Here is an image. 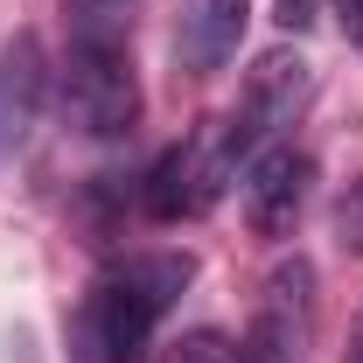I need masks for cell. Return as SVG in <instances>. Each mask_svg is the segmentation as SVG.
<instances>
[{
    "label": "cell",
    "instance_id": "12",
    "mask_svg": "<svg viewBox=\"0 0 363 363\" xmlns=\"http://www.w3.org/2000/svg\"><path fill=\"white\" fill-rule=\"evenodd\" d=\"M335 14H342V35L363 49V0H335Z\"/></svg>",
    "mask_w": 363,
    "mask_h": 363
},
{
    "label": "cell",
    "instance_id": "6",
    "mask_svg": "<svg viewBox=\"0 0 363 363\" xmlns=\"http://www.w3.org/2000/svg\"><path fill=\"white\" fill-rule=\"evenodd\" d=\"M308 189H315V154H301L294 140H279L266 154L245 161V182H238V203H245V224L259 238H286L308 210Z\"/></svg>",
    "mask_w": 363,
    "mask_h": 363
},
{
    "label": "cell",
    "instance_id": "7",
    "mask_svg": "<svg viewBox=\"0 0 363 363\" xmlns=\"http://www.w3.org/2000/svg\"><path fill=\"white\" fill-rule=\"evenodd\" d=\"M43 98H49V63L35 35H14L0 43V168L28 147L35 119H43Z\"/></svg>",
    "mask_w": 363,
    "mask_h": 363
},
{
    "label": "cell",
    "instance_id": "10",
    "mask_svg": "<svg viewBox=\"0 0 363 363\" xmlns=\"http://www.w3.org/2000/svg\"><path fill=\"white\" fill-rule=\"evenodd\" d=\"M161 363H238V342L224 328H189V335H175L161 350Z\"/></svg>",
    "mask_w": 363,
    "mask_h": 363
},
{
    "label": "cell",
    "instance_id": "1",
    "mask_svg": "<svg viewBox=\"0 0 363 363\" xmlns=\"http://www.w3.org/2000/svg\"><path fill=\"white\" fill-rule=\"evenodd\" d=\"M189 279H196V259L189 252H140L126 266H112L84 294V315H77V350H84V363H140L147 335L161 328V315L182 301Z\"/></svg>",
    "mask_w": 363,
    "mask_h": 363
},
{
    "label": "cell",
    "instance_id": "2",
    "mask_svg": "<svg viewBox=\"0 0 363 363\" xmlns=\"http://www.w3.org/2000/svg\"><path fill=\"white\" fill-rule=\"evenodd\" d=\"M56 98L63 119L84 140H119L140 126V70L126 43H70L63 70H56Z\"/></svg>",
    "mask_w": 363,
    "mask_h": 363
},
{
    "label": "cell",
    "instance_id": "3",
    "mask_svg": "<svg viewBox=\"0 0 363 363\" xmlns=\"http://www.w3.org/2000/svg\"><path fill=\"white\" fill-rule=\"evenodd\" d=\"M308 98H315V70H308V56H301V49H272L266 63L245 77V98L230 105V119L217 126L224 161H230V168H245L252 154L279 147V133L308 112Z\"/></svg>",
    "mask_w": 363,
    "mask_h": 363
},
{
    "label": "cell",
    "instance_id": "13",
    "mask_svg": "<svg viewBox=\"0 0 363 363\" xmlns=\"http://www.w3.org/2000/svg\"><path fill=\"white\" fill-rule=\"evenodd\" d=\"M308 14H315V0H279V21L286 28H308Z\"/></svg>",
    "mask_w": 363,
    "mask_h": 363
},
{
    "label": "cell",
    "instance_id": "11",
    "mask_svg": "<svg viewBox=\"0 0 363 363\" xmlns=\"http://www.w3.org/2000/svg\"><path fill=\"white\" fill-rule=\"evenodd\" d=\"M335 230H342V245H350V252L363 259V182L350 189V196H342V210H335Z\"/></svg>",
    "mask_w": 363,
    "mask_h": 363
},
{
    "label": "cell",
    "instance_id": "4",
    "mask_svg": "<svg viewBox=\"0 0 363 363\" xmlns=\"http://www.w3.org/2000/svg\"><path fill=\"white\" fill-rule=\"evenodd\" d=\"M315 266L308 259H279L266 279V294H259V315L245 328V342H238V363H308L315 350Z\"/></svg>",
    "mask_w": 363,
    "mask_h": 363
},
{
    "label": "cell",
    "instance_id": "5",
    "mask_svg": "<svg viewBox=\"0 0 363 363\" xmlns=\"http://www.w3.org/2000/svg\"><path fill=\"white\" fill-rule=\"evenodd\" d=\"M230 175H238V168L224 161V140L203 133V140H182V147H168V154L147 168L140 196H147V210H154L161 224H175V217H203Z\"/></svg>",
    "mask_w": 363,
    "mask_h": 363
},
{
    "label": "cell",
    "instance_id": "14",
    "mask_svg": "<svg viewBox=\"0 0 363 363\" xmlns=\"http://www.w3.org/2000/svg\"><path fill=\"white\" fill-rule=\"evenodd\" d=\"M342 363H363V321H357V335H350V357Z\"/></svg>",
    "mask_w": 363,
    "mask_h": 363
},
{
    "label": "cell",
    "instance_id": "8",
    "mask_svg": "<svg viewBox=\"0 0 363 363\" xmlns=\"http://www.w3.org/2000/svg\"><path fill=\"white\" fill-rule=\"evenodd\" d=\"M245 21H252V0H182L175 21V63L189 77H210L224 70L238 43H245Z\"/></svg>",
    "mask_w": 363,
    "mask_h": 363
},
{
    "label": "cell",
    "instance_id": "9",
    "mask_svg": "<svg viewBox=\"0 0 363 363\" xmlns=\"http://www.w3.org/2000/svg\"><path fill=\"white\" fill-rule=\"evenodd\" d=\"M147 0H63V28L70 43H126Z\"/></svg>",
    "mask_w": 363,
    "mask_h": 363
}]
</instances>
